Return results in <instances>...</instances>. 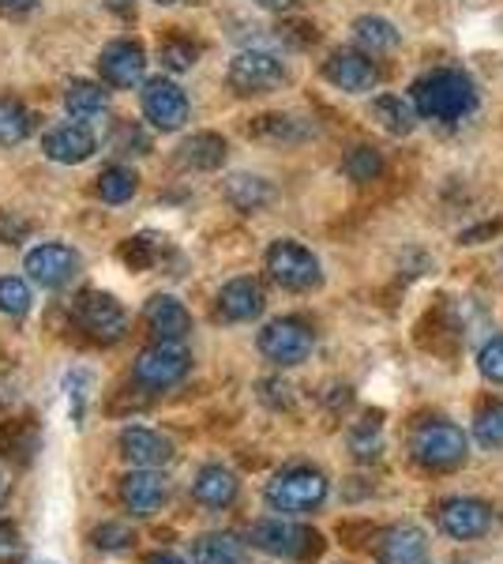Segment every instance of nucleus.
I'll list each match as a JSON object with an SVG mask.
<instances>
[{
	"label": "nucleus",
	"mask_w": 503,
	"mask_h": 564,
	"mask_svg": "<svg viewBox=\"0 0 503 564\" xmlns=\"http://www.w3.org/2000/svg\"><path fill=\"white\" fill-rule=\"evenodd\" d=\"M34 4H39V0H0V12H4V15H26V12H34Z\"/></svg>",
	"instance_id": "obj_47"
},
{
	"label": "nucleus",
	"mask_w": 503,
	"mask_h": 564,
	"mask_svg": "<svg viewBox=\"0 0 503 564\" xmlns=\"http://www.w3.org/2000/svg\"><path fill=\"white\" fill-rule=\"evenodd\" d=\"M64 399H68V411L76 422H84L87 403H90V372L87 369H72L64 377Z\"/></svg>",
	"instance_id": "obj_37"
},
{
	"label": "nucleus",
	"mask_w": 503,
	"mask_h": 564,
	"mask_svg": "<svg viewBox=\"0 0 503 564\" xmlns=\"http://www.w3.org/2000/svg\"><path fill=\"white\" fill-rule=\"evenodd\" d=\"M353 39L361 45L369 57H383V53H395L402 34L398 26L391 20H380V15H361V20L353 23Z\"/></svg>",
	"instance_id": "obj_24"
},
{
	"label": "nucleus",
	"mask_w": 503,
	"mask_h": 564,
	"mask_svg": "<svg viewBox=\"0 0 503 564\" xmlns=\"http://www.w3.org/2000/svg\"><path fill=\"white\" fill-rule=\"evenodd\" d=\"M132 542H135L132 527L117 523V520H109V523H102L95 531V545H98V550H106V553H124V550H132Z\"/></svg>",
	"instance_id": "obj_38"
},
{
	"label": "nucleus",
	"mask_w": 503,
	"mask_h": 564,
	"mask_svg": "<svg viewBox=\"0 0 503 564\" xmlns=\"http://www.w3.org/2000/svg\"><path fill=\"white\" fill-rule=\"evenodd\" d=\"M451 564H473V561H451Z\"/></svg>",
	"instance_id": "obj_52"
},
{
	"label": "nucleus",
	"mask_w": 503,
	"mask_h": 564,
	"mask_svg": "<svg viewBox=\"0 0 503 564\" xmlns=\"http://www.w3.org/2000/svg\"><path fill=\"white\" fill-rule=\"evenodd\" d=\"M166 497H170L166 478L154 475V470L135 467L132 475H124V481H121V500L132 516H154L162 505H166Z\"/></svg>",
	"instance_id": "obj_19"
},
{
	"label": "nucleus",
	"mask_w": 503,
	"mask_h": 564,
	"mask_svg": "<svg viewBox=\"0 0 503 564\" xmlns=\"http://www.w3.org/2000/svg\"><path fill=\"white\" fill-rule=\"evenodd\" d=\"M324 79L346 95H364L380 84V68L364 50H335L324 61Z\"/></svg>",
	"instance_id": "obj_12"
},
{
	"label": "nucleus",
	"mask_w": 503,
	"mask_h": 564,
	"mask_svg": "<svg viewBox=\"0 0 503 564\" xmlns=\"http://www.w3.org/2000/svg\"><path fill=\"white\" fill-rule=\"evenodd\" d=\"M226 199H230V207H237V212L252 215V212H263V207L274 199V188L271 181L255 177V174H233L230 181H226Z\"/></svg>",
	"instance_id": "obj_25"
},
{
	"label": "nucleus",
	"mask_w": 503,
	"mask_h": 564,
	"mask_svg": "<svg viewBox=\"0 0 503 564\" xmlns=\"http://www.w3.org/2000/svg\"><path fill=\"white\" fill-rule=\"evenodd\" d=\"M31 305H34V297H31L26 279H20V275L0 279V313L12 316V321H20V316L31 313Z\"/></svg>",
	"instance_id": "obj_34"
},
{
	"label": "nucleus",
	"mask_w": 503,
	"mask_h": 564,
	"mask_svg": "<svg viewBox=\"0 0 503 564\" xmlns=\"http://www.w3.org/2000/svg\"><path fill=\"white\" fill-rule=\"evenodd\" d=\"M409 102L420 117L428 121H462L473 106H478V90H473L470 76L455 68H440L420 76L414 87H409Z\"/></svg>",
	"instance_id": "obj_1"
},
{
	"label": "nucleus",
	"mask_w": 503,
	"mask_h": 564,
	"mask_svg": "<svg viewBox=\"0 0 503 564\" xmlns=\"http://www.w3.org/2000/svg\"><path fill=\"white\" fill-rule=\"evenodd\" d=\"M154 4H162V8H170V4H181V0H154Z\"/></svg>",
	"instance_id": "obj_51"
},
{
	"label": "nucleus",
	"mask_w": 503,
	"mask_h": 564,
	"mask_svg": "<svg viewBox=\"0 0 503 564\" xmlns=\"http://www.w3.org/2000/svg\"><path fill=\"white\" fill-rule=\"evenodd\" d=\"M237 489H241V481L230 467H218V463H210L196 475L192 481V497L199 500L204 508H230L237 500Z\"/></svg>",
	"instance_id": "obj_21"
},
{
	"label": "nucleus",
	"mask_w": 503,
	"mask_h": 564,
	"mask_svg": "<svg viewBox=\"0 0 503 564\" xmlns=\"http://www.w3.org/2000/svg\"><path fill=\"white\" fill-rule=\"evenodd\" d=\"M106 8H113V12H128V8H132V0H106Z\"/></svg>",
	"instance_id": "obj_50"
},
{
	"label": "nucleus",
	"mask_w": 503,
	"mask_h": 564,
	"mask_svg": "<svg viewBox=\"0 0 503 564\" xmlns=\"http://www.w3.org/2000/svg\"><path fill=\"white\" fill-rule=\"evenodd\" d=\"M473 441L489 452H500L503 448V403L500 399H484L473 414Z\"/></svg>",
	"instance_id": "obj_31"
},
{
	"label": "nucleus",
	"mask_w": 503,
	"mask_h": 564,
	"mask_svg": "<svg viewBox=\"0 0 503 564\" xmlns=\"http://www.w3.org/2000/svg\"><path fill=\"white\" fill-rule=\"evenodd\" d=\"M113 151L117 154H147L151 151V140L143 135L140 124H121L113 135Z\"/></svg>",
	"instance_id": "obj_40"
},
{
	"label": "nucleus",
	"mask_w": 503,
	"mask_h": 564,
	"mask_svg": "<svg viewBox=\"0 0 503 564\" xmlns=\"http://www.w3.org/2000/svg\"><path fill=\"white\" fill-rule=\"evenodd\" d=\"M23 561V539L12 523H0V564H20Z\"/></svg>",
	"instance_id": "obj_44"
},
{
	"label": "nucleus",
	"mask_w": 503,
	"mask_h": 564,
	"mask_svg": "<svg viewBox=\"0 0 503 564\" xmlns=\"http://www.w3.org/2000/svg\"><path fill=\"white\" fill-rule=\"evenodd\" d=\"M503 223H489V226H473V230H462V245H481V238H492V234H500Z\"/></svg>",
	"instance_id": "obj_46"
},
{
	"label": "nucleus",
	"mask_w": 503,
	"mask_h": 564,
	"mask_svg": "<svg viewBox=\"0 0 503 564\" xmlns=\"http://www.w3.org/2000/svg\"><path fill=\"white\" fill-rule=\"evenodd\" d=\"M470 441H466L462 425H455L451 417H420L409 430V459L420 470H433V475H447V470L462 467Z\"/></svg>",
	"instance_id": "obj_2"
},
{
	"label": "nucleus",
	"mask_w": 503,
	"mask_h": 564,
	"mask_svg": "<svg viewBox=\"0 0 503 564\" xmlns=\"http://www.w3.org/2000/svg\"><path fill=\"white\" fill-rule=\"evenodd\" d=\"M143 324H147V332L154 335V339H170V343H181L192 332L188 308L170 294L151 297L147 308H143Z\"/></svg>",
	"instance_id": "obj_20"
},
{
	"label": "nucleus",
	"mask_w": 503,
	"mask_h": 564,
	"mask_svg": "<svg viewBox=\"0 0 503 564\" xmlns=\"http://www.w3.org/2000/svg\"><path fill=\"white\" fill-rule=\"evenodd\" d=\"M433 520L436 527L455 542H478L492 531L496 512H492L489 500L481 497H444L433 505Z\"/></svg>",
	"instance_id": "obj_6"
},
{
	"label": "nucleus",
	"mask_w": 503,
	"mask_h": 564,
	"mask_svg": "<svg viewBox=\"0 0 503 564\" xmlns=\"http://www.w3.org/2000/svg\"><path fill=\"white\" fill-rule=\"evenodd\" d=\"M106 90L90 79H72L68 90H64V109H68L76 121H90V117L106 113Z\"/></svg>",
	"instance_id": "obj_29"
},
{
	"label": "nucleus",
	"mask_w": 503,
	"mask_h": 564,
	"mask_svg": "<svg viewBox=\"0 0 503 564\" xmlns=\"http://www.w3.org/2000/svg\"><path fill=\"white\" fill-rule=\"evenodd\" d=\"M135 188H140V177L128 166H109L102 170V177H98V196H102L106 204H128V199L135 196Z\"/></svg>",
	"instance_id": "obj_32"
},
{
	"label": "nucleus",
	"mask_w": 503,
	"mask_h": 564,
	"mask_svg": "<svg viewBox=\"0 0 503 564\" xmlns=\"http://www.w3.org/2000/svg\"><path fill=\"white\" fill-rule=\"evenodd\" d=\"M338 534L346 539V545H364V542L380 539V531L372 523H342V527H338Z\"/></svg>",
	"instance_id": "obj_45"
},
{
	"label": "nucleus",
	"mask_w": 503,
	"mask_h": 564,
	"mask_svg": "<svg viewBox=\"0 0 503 564\" xmlns=\"http://www.w3.org/2000/svg\"><path fill=\"white\" fill-rule=\"evenodd\" d=\"M72 316H76V324L84 327L95 343H102V347L121 343L124 332H128L124 305L117 302L113 294H102V290H87V294H79L76 305H72Z\"/></svg>",
	"instance_id": "obj_7"
},
{
	"label": "nucleus",
	"mask_w": 503,
	"mask_h": 564,
	"mask_svg": "<svg viewBox=\"0 0 503 564\" xmlns=\"http://www.w3.org/2000/svg\"><path fill=\"white\" fill-rule=\"evenodd\" d=\"M226 151L230 148L218 132H196L177 148V162L185 170H196V174H210L226 162Z\"/></svg>",
	"instance_id": "obj_22"
},
{
	"label": "nucleus",
	"mask_w": 503,
	"mask_h": 564,
	"mask_svg": "<svg viewBox=\"0 0 503 564\" xmlns=\"http://www.w3.org/2000/svg\"><path fill=\"white\" fill-rule=\"evenodd\" d=\"M143 564H192V561H185L181 553H151Z\"/></svg>",
	"instance_id": "obj_48"
},
{
	"label": "nucleus",
	"mask_w": 503,
	"mask_h": 564,
	"mask_svg": "<svg viewBox=\"0 0 503 564\" xmlns=\"http://www.w3.org/2000/svg\"><path fill=\"white\" fill-rule=\"evenodd\" d=\"M162 252H166V238H158V234H135V238L121 249V257H124L128 268L143 271V268H151Z\"/></svg>",
	"instance_id": "obj_35"
},
{
	"label": "nucleus",
	"mask_w": 503,
	"mask_h": 564,
	"mask_svg": "<svg viewBox=\"0 0 503 564\" xmlns=\"http://www.w3.org/2000/svg\"><path fill=\"white\" fill-rule=\"evenodd\" d=\"M346 444H350V456L357 463H380V456H383V417L364 414L361 422L350 430V436H346Z\"/></svg>",
	"instance_id": "obj_27"
},
{
	"label": "nucleus",
	"mask_w": 503,
	"mask_h": 564,
	"mask_svg": "<svg viewBox=\"0 0 503 564\" xmlns=\"http://www.w3.org/2000/svg\"><path fill=\"white\" fill-rule=\"evenodd\" d=\"M260 399L271 406V411H289V406H294V388L282 384V380H263Z\"/></svg>",
	"instance_id": "obj_42"
},
{
	"label": "nucleus",
	"mask_w": 503,
	"mask_h": 564,
	"mask_svg": "<svg viewBox=\"0 0 503 564\" xmlns=\"http://www.w3.org/2000/svg\"><path fill=\"white\" fill-rule=\"evenodd\" d=\"M42 564H53V561H42Z\"/></svg>",
	"instance_id": "obj_54"
},
{
	"label": "nucleus",
	"mask_w": 503,
	"mask_h": 564,
	"mask_svg": "<svg viewBox=\"0 0 503 564\" xmlns=\"http://www.w3.org/2000/svg\"><path fill=\"white\" fill-rule=\"evenodd\" d=\"M188 369H192V354L185 350V343L158 339L147 350H140V358L132 366V380L147 391H166L177 388L188 377Z\"/></svg>",
	"instance_id": "obj_5"
},
{
	"label": "nucleus",
	"mask_w": 503,
	"mask_h": 564,
	"mask_svg": "<svg viewBox=\"0 0 503 564\" xmlns=\"http://www.w3.org/2000/svg\"><path fill=\"white\" fill-rule=\"evenodd\" d=\"M260 354L274 366H300V361H308V354L316 347V332L308 327L300 316H278V321H271L267 327L260 332Z\"/></svg>",
	"instance_id": "obj_8"
},
{
	"label": "nucleus",
	"mask_w": 503,
	"mask_h": 564,
	"mask_svg": "<svg viewBox=\"0 0 503 564\" xmlns=\"http://www.w3.org/2000/svg\"><path fill=\"white\" fill-rule=\"evenodd\" d=\"M278 39L286 45H294V50H305V45H313L319 39V31L305 20H289V23L278 26Z\"/></svg>",
	"instance_id": "obj_41"
},
{
	"label": "nucleus",
	"mask_w": 503,
	"mask_h": 564,
	"mask_svg": "<svg viewBox=\"0 0 503 564\" xmlns=\"http://www.w3.org/2000/svg\"><path fill=\"white\" fill-rule=\"evenodd\" d=\"M313 124L300 121V117H289V113H263L255 117V121L249 124V135L252 140H263V143H305L313 140Z\"/></svg>",
	"instance_id": "obj_23"
},
{
	"label": "nucleus",
	"mask_w": 503,
	"mask_h": 564,
	"mask_svg": "<svg viewBox=\"0 0 503 564\" xmlns=\"http://www.w3.org/2000/svg\"><path fill=\"white\" fill-rule=\"evenodd\" d=\"M260 8H271V12H289V8L297 4V0H255Z\"/></svg>",
	"instance_id": "obj_49"
},
{
	"label": "nucleus",
	"mask_w": 503,
	"mask_h": 564,
	"mask_svg": "<svg viewBox=\"0 0 503 564\" xmlns=\"http://www.w3.org/2000/svg\"><path fill=\"white\" fill-rule=\"evenodd\" d=\"M342 170H346V177L357 181V185H369V181H380L383 174V154L376 148H350L346 151V159H342Z\"/></svg>",
	"instance_id": "obj_33"
},
{
	"label": "nucleus",
	"mask_w": 503,
	"mask_h": 564,
	"mask_svg": "<svg viewBox=\"0 0 503 564\" xmlns=\"http://www.w3.org/2000/svg\"><path fill=\"white\" fill-rule=\"evenodd\" d=\"M31 132H34L31 109L23 102H15V98H0V143L15 148V143H23Z\"/></svg>",
	"instance_id": "obj_30"
},
{
	"label": "nucleus",
	"mask_w": 503,
	"mask_h": 564,
	"mask_svg": "<svg viewBox=\"0 0 503 564\" xmlns=\"http://www.w3.org/2000/svg\"><path fill=\"white\" fill-rule=\"evenodd\" d=\"M478 369L489 384H503V335L489 339L484 347L478 350Z\"/></svg>",
	"instance_id": "obj_39"
},
{
	"label": "nucleus",
	"mask_w": 503,
	"mask_h": 564,
	"mask_svg": "<svg viewBox=\"0 0 503 564\" xmlns=\"http://www.w3.org/2000/svg\"><path fill=\"white\" fill-rule=\"evenodd\" d=\"M26 234H31V223H26L23 215L0 212V241H4V245H20V241H26Z\"/></svg>",
	"instance_id": "obj_43"
},
{
	"label": "nucleus",
	"mask_w": 503,
	"mask_h": 564,
	"mask_svg": "<svg viewBox=\"0 0 503 564\" xmlns=\"http://www.w3.org/2000/svg\"><path fill=\"white\" fill-rule=\"evenodd\" d=\"M158 61L170 72H188L199 61V45L188 39H166L158 45Z\"/></svg>",
	"instance_id": "obj_36"
},
{
	"label": "nucleus",
	"mask_w": 503,
	"mask_h": 564,
	"mask_svg": "<svg viewBox=\"0 0 503 564\" xmlns=\"http://www.w3.org/2000/svg\"><path fill=\"white\" fill-rule=\"evenodd\" d=\"M226 84H230L241 98L271 95V90H278L286 84V65H282V57H274L267 50H244L230 61Z\"/></svg>",
	"instance_id": "obj_10"
},
{
	"label": "nucleus",
	"mask_w": 503,
	"mask_h": 564,
	"mask_svg": "<svg viewBox=\"0 0 503 564\" xmlns=\"http://www.w3.org/2000/svg\"><path fill=\"white\" fill-rule=\"evenodd\" d=\"M252 545L282 561H316L319 553H324V534L305 523L263 520L252 527Z\"/></svg>",
	"instance_id": "obj_4"
},
{
	"label": "nucleus",
	"mask_w": 503,
	"mask_h": 564,
	"mask_svg": "<svg viewBox=\"0 0 503 564\" xmlns=\"http://www.w3.org/2000/svg\"><path fill=\"white\" fill-rule=\"evenodd\" d=\"M0 494H4V478H0Z\"/></svg>",
	"instance_id": "obj_53"
},
{
	"label": "nucleus",
	"mask_w": 503,
	"mask_h": 564,
	"mask_svg": "<svg viewBox=\"0 0 503 564\" xmlns=\"http://www.w3.org/2000/svg\"><path fill=\"white\" fill-rule=\"evenodd\" d=\"M143 117L162 132H177L188 121V98L173 79H147L143 84Z\"/></svg>",
	"instance_id": "obj_13"
},
{
	"label": "nucleus",
	"mask_w": 503,
	"mask_h": 564,
	"mask_svg": "<svg viewBox=\"0 0 503 564\" xmlns=\"http://www.w3.org/2000/svg\"><path fill=\"white\" fill-rule=\"evenodd\" d=\"M95 148L98 143L87 124H57V129H50L42 140L45 159L61 162V166H79V162H87L90 154H95Z\"/></svg>",
	"instance_id": "obj_17"
},
{
	"label": "nucleus",
	"mask_w": 503,
	"mask_h": 564,
	"mask_svg": "<svg viewBox=\"0 0 503 564\" xmlns=\"http://www.w3.org/2000/svg\"><path fill=\"white\" fill-rule=\"evenodd\" d=\"M23 268H26V275H31V282H39L42 290H61L64 282H72L79 275V252L61 241H45L39 249L26 252Z\"/></svg>",
	"instance_id": "obj_11"
},
{
	"label": "nucleus",
	"mask_w": 503,
	"mask_h": 564,
	"mask_svg": "<svg viewBox=\"0 0 503 564\" xmlns=\"http://www.w3.org/2000/svg\"><path fill=\"white\" fill-rule=\"evenodd\" d=\"M98 72H102L109 87L132 90L143 79V72H147V53H143L140 42H128V39L109 42L102 57H98Z\"/></svg>",
	"instance_id": "obj_15"
},
{
	"label": "nucleus",
	"mask_w": 503,
	"mask_h": 564,
	"mask_svg": "<svg viewBox=\"0 0 503 564\" xmlns=\"http://www.w3.org/2000/svg\"><path fill=\"white\" fill-rule=\"evenodd\" d=\"M267 305V294L255 279H233L218 290V316L230 324H244V321H255Z\"/></svg>",
	"instance_id": "obj_18"
},
{
	"label": "nucleus",
	"mask_w": 503,
	"mask_h": 564,
	"mask_svg": "<svg viewBox=\"0 0 503 564\" xmlns=\"http://www.w3.org/2000/svg\"><path fill=\"white\" fill-rule=\"evenodd\" d=\"M372 117L387 129L391 135H409L417 129V109L409 98H398V95H380L376 102H372Z\"/></svg>",
	"instance_id": "obj_26"
},
{
	"label": "nucleus",
	"mask_w": 503,
	"mask_h": 564,
	"mask_svg": "<svg viewBox=\"0 0 503 564\" xmlns=\"http://www.w3.org/2000/svg\"><path fill=\"white\" fill-rule=\"evenodd\" d=\"M376 561L380 564H433L425 531L414 523H391L376 539Z\"/></svg>",
	"instance_id": "obj_14"
},
{
	"label": "nucleus",
	"mask_w": 503,
	"mask_h": 564,
	"mask_svg": "<svg viewBox=\"0 0 503 564\" xmlns=\"http://www.w3.org/2000/svg\"><path fill=\"white\" fill-rule=\"evenodd\" d=\"M117 448L121 456L140 470H154V467H166L173 459V444L162 433L143 430V425H128V430L117 436Z\"/></svg>",
	"instance_id": "obj_16"
},
{
	"label": "nucleus",
	"mask_w": 503,
	"mask_h": 564,
	"mask_svg": "<svg viewBox=\"0 0 503 564\" xmlns=\"http://www.w3.org/2000/svg\"><path fill=\"white\" fill-rule=\"evenodd\" d=\"M192 564H244V542L233 534H204L192 545Z\"/></svg>",
	"instance_id": "obj_28"
},
{
	"label": "nucleus",
	"mask_w": 503,
	"mask_h": 564,
	"mask_svg": "<svg viewBox=\"0 0 503 564\" xmlns=\"http://www.w3.org/2000/svg\"><path fill=\"white\" fill-rule=\"evenodd\" d=\"M327 494H331V481L316 467H286L282 475H274L267 481V489H263V497H267V505L274 512H289V516L316 512L327 500Z\"/></svg>",
	"instance_id": "obj_3"
},
{
	"label": "nucleus",
	"mask_w": 503,
	"mask_h": 564,
	"mask_svg": "<svg viewBox=\"0 0 503 564\" xmlns=\"http://www.w3.org/2000/svg\"><path fill=\"white\" fill-rule=\"evenodd\" d=\"M267 275L278 282L282 290L305 294V290L319 286V279H324V268H319L316 252L305 249L300 241H274L271 249H267Z\"/></svg>",
	"instance_id": "obj_9"
}]
</instances>
